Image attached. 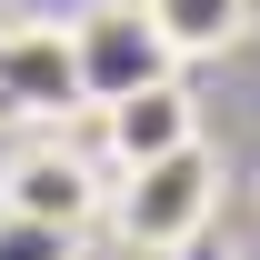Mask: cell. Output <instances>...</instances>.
Listing matches in <instances>:
<instances>
[{
	"mask_svg": "<svg viewBox=\"0 0 260 260\" xmlns=\"http://www.w3.org/2000/svg\"><path fill=\"white\" fill-rule=\"evenodd\" d=\"M110 220H120V240H130V250H150V260L190 250L200 230L220 220V160L190 140V150H170V160H150V170H120Z\"/></svg>",
	"mask_w": 260,
	"mask_h": 260,
	"instance_id": "obj_1",
	"label": "cell"
},
{
	"mask_svg": "<svg viewBox=\"0 0 260 260\" xmlns=\"http://www.w3.org/2000/svg\"><path fill=\"white\" fill-rule=\"evenodd\" d=\"M70 80H80L90 110H110V100H130V90L180 80V50L160 40L150 0H90V10L70 20Z\"/></svg>",
	"mask_w": 260,
	"mask_h": 260,
	"instance_id": "obj_2",
	"label": "cell"
},
{
	"mask_svg": "<svg viewBox=\"0 0 260 260\" xmlns=\"http://www.w3.org/2000/svg\"><path fill=\"white\" fill-rule=\"evenodd\" d=\"M100 170L80 160V150H60V140H30L20 160L0 170V210H20V220H60V230H90L100 210Z\"/></svg>",
	"mask_w": 260,
	"mask_h": 260,
	"instance_id": "obj_3",
	"label": "cell"
},
{
	"mask_svg": "<svg viewBox=\"0 0 260 260\" xmlns=\"http://www.w3.org/2000/svg\"><path fill=\"white\" fill-rule=\"evenodd\" d=\"M100 140H110V160H120V170H150V160H170V150H190V140H200V110H190L180 80H160V90L110 100V110H100Z\"/></svg>",
	"mask_w": 260,
	"mask_h": 260,
	"instance_id": "obj_4",
	"label": "cell"
},
{
	"mask_svg": "<svg viewBox=\"0 0 260 260\" xmlns=\"http://www.w3.org/2000/svg\"><path fill=\"white\" fill-rule=\"evenodd\" d=\"M150 20L180 60H220L230 40H250V0H150Z\"/></svg>",
	"mask_w": 260,
	"mask_h": 260,
	"instance_id": "obj_5",
	"label": "cell"
},
{
	"mask_svg": "<svg viewBox=\"0 0 260 260\" xmlns=\"http://www.w3.org/2000/svg\"><path fill=\"white\" fill-rule=\"evenodd\" d=\"M0 260H80V230H60V220H20V210H0Z\"/></svg>",
	"mask_w": 260,
	"mask_h": 260,
	"instance_id": "obj_6",
	"label": "cell"
}]
</instances>
